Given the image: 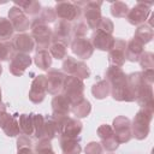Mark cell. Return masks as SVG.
<instances>
[{
    "instance_id": "1",
    "label": "cell",
    "mask_w": 154,
    "mask_h": 154,
    "mask_svg": "<svg viewBox=\"0 0 154 154\" xmlns=\"http://www.w3.org/2000/svg\"><path fill=\"white\" fill-rule=\"evenodd\" d=\"M106 81L109 84L111 89V95L116 101H125V102H131L135 101V96L132 95L125 72L122 70V67L109 65L106 70Z\"/></svg>"
},
{
    "instance_id": "2",
    "label": "cell",
    "mask_w": 154,
    "mask_h": 154,
    "mask_svg": "<svg viewBox=\"0 0 154 154\" xmlns=\"http://www.w3.org/2000/svg\"><path fill=\"white\" fill-rule=\"evenodd\" d=\"M154 109L149 108H140L135 114L131 122V132L132 137L136 140H144L147 138L150 129V122L153 119Z\"/></svg>"
},
{
    "instance_id": "3",
    "label": "cell",
    "mask_w": 154,
    "mask_h": 154,
    "mask_svg": "<svg viewBox=\"0 0 154 154\" xmlns=\"http://www.w3.org/2000/svg\"><path fill=\"white\" fill-rule=\"evenodd\" d=\"M75 4L82 10V14L87 22V26L89 29L96 30L102 19L101 16L102 1H77Z\"/></svg>"
},
{
    "instance_id": "4",
    "label": "cell",
    "mask_w": 154,
    "mask_h": 154,
    "mask_svg": "<svg viewBox=\"0 0 154 154\" xmlns=\"http://www.w3.org/2000/svg\"><path fill=\"white\" fill-rule=\"evenodd\" d=\"M30 26H31V37L34 38V42L37 46V51L48 48L53 42L52 29L47 24L38 20L37 18H35L31 22Z\"/></svg>"
},
{
    "instance_id": "5",
    "label": "cell",
    "mask_w": 154,
    "mask_h": 154,
    "mask_svg": "<svg viewBox=\"0 0 154 154\" xmlns=\"http://www.w3.org/2000/svg\"><path fill=\"white\" fill-rule=\"evenodd\" d=\"M57 125H58V135L63 137H70V138H78V135L81 134L83 129V124L77 118H71L69 116L66 117H54L51 116Z\"/></svg>"
},
{
    "instance_id": "6",
    "label": "cell",
    "mask_w": 154,
    "mask_h": 154,
    "mask_svg": "<svg viewBox=\"0 0 154 154\" xmlns=\"http://www.w3.org/2000/svg\"><path fill=\"white\" fill-rule=\"evenodd\" d=\"M84 82L77 77L73 76H66L64 84H63V89H61V94H64L72 103L82 100L83 96V91H84Z\"/></svg>"
},
{
    "instance_id": "7",
    "label": "cell",
    "mask_w": 154,
    "mask_h": 154,
    "mask_svg": "<svg viewBox=\"0 0 154 154\" xmlns=\"http://www.w3.org/2000/svg\"><path fill=\"white\" fill-rule=\"evenodd\" d=\"M63 71L69 76L77 77L82 81L90 77V69L88 67V65L69 55H66L63 61Z\"/></svg>"
},
{
    "instance_id": "8",
    "label": "cell",
    "mask_w": 154,
    "mask_h": 154,
    "mask_svg": "<svg viewBox=\"0 0 154 154\" xmlns=\"http://www.w3.org/2000/svg\"><path fill=\"white\" fill-rule=\"evenodd\" d=\"M54 11L57 14V18L59 20H65V22H72L78 19L82 16V10L71 1H59L54 6Z\"/></svg>"
},
{
    "instance_id": "9",
    "label": "cell",
    "mask_w": 154,
    "mask_h": 154,
    "mask_svg": "<svg viewBox=\"0 0 154 154\" xmlns=\"http://www.w3.org/2000/svg\"><path fill=\"white\" fill-rule=\"evenodd\" d=\"M112 129L118 143H126L132 138L131 120L125 116H118L113 119Z\"/></svg>"
},
{
    "instance_id": "10",
    "label": "cell",
    "mask_w": 154,
    "mask_h": 154,
    "mask_svg": "<svg viewBox=\"0 0 154 154\" xmlns=\"http://www.w3.org/2000/svg\"><path fill=\"white\" fill-rule=\"evenodd\" d=\"M153 2H143L138 1L131 10H129L126 14V19L131 25H142L146 23L148 16L150 14V7Z\"/></svg>"
},
{
    "instance_id": "11",
    "label": "cell",
    "mask_w": 154,
    "mask_h": 154,
    "mask_svg": "<svg viewBox=\"0 0 154 154\" xmlns=\"http://www.w3.org/2000/svg\"><path fill=\"white\" fill-rule=\"evenodd\" d=\"M47 94V79L46 75L36 76L30 85L29 90V100L34 103H41Z\"/></svg>"
},
{
    "instance_id": "12",
    "label": "cell",
    "mask_w": 154,
    "mask_h": 154,
    "mask_svg": "<svg viewBox=\"0 0 154 154\" xmlns=\"http://www.w3.org/2000/svg\"><path fill=\"white\" fill-rule=\"evenodd\" d=\"M99 138L101 140V146L107 152H113L118 148L119 143L116 138V135L113 132V129L108 124H102L96 130Z\"/></svg>"
},
{
    "instance_id": "13",
    "label": "cell",
    "mask_w": 154,
    "mask_h": 154,
    "mask_svg": "<svg viewBox=\"0 0 154 154\" xmlns=\"http://www.w3.org/2000/svg\"><path fill=\"white\" fill-rule=\"evenodd\" d=\"M8 20L11 22L13 29L18 32H24L30 28L31 24L28 16L17 6H13L8 10Z\"/></svg>"
},
{
    "instance_id": "14",
    "label": "cell",
    "mask_w": 154,
    "mask_h": 154,
    "mask_svg": "<svg viewBox=\"0 0 154 154\" xmlns=\"http://www.w3.org/2000/svg\"><path fill=\"white\" fill-rule=\"evenodd\" d=\"M32 59L29 54H24V53H14V55L12 57V59L10 60V65H8V71L10 73H12L13 76L20 77L25 70L31 65Z\"/></svg>"
},
{
    "instance_id": "15",
    "label": "cell",
    "mask_w": 154,
    "mask_h": 154,
    "mask_svg": "<svg viewBox=\"0 0 154 154\" xmlns=\"http://www.w3.org/2000/svg\"><path fill=\"white\" fill-rule=\"evenodd\" d=\"M53 31V42L63 43L67 47L71 43L72 38V25L65 20H58L54 25Z\"/></svg>"
},
{
    "instance_id": "16",
    "label": "cell",
    "mask_w": 154,
    "mask_h": 154,
    "mask_svg": "<svg viewBox=\"0 0 154 154\" xmlns=\"http://www.w3.org/2000/svg\"><path fill=\"white\" fill-rule=\"evenodd\" d=\"M126 41L123 38H116L113 47L108 51V61L113 66L122 67L125 63Z\"/></svg>"
},
{
    "instance_id": "17",
    "label": "cell",
    "mask_w": 154,
    "mask_h": 154,
    "mask_svg": "<svg viewBox=\"0 0 154 154\" xmlns=\"http://www.w3.org/2000/svg\"><path fill=\"white\" fill-rule=\"evenodd\" d=\"M66 75L59 70H48L46 75L47 79V93L51 95H58L61 93Z\"/></svg>"
},
{
    "instance_id": "18",
    "label": "cell",
    "mask_w": 154,
    "mask_h": 154,
    "mask_svg": "<svg viewBox=\"0 0 154 154\" xmlns=\"http://www.w3.org/2000/svg\"><path fill=\"white\" fill-rule=\"evenodd\" d=\"M71 51L77 58L89 59L94 53V47L91 42L85 37H75L71 41Z\"/></svg>"
},
{
    "instance_id": "19",
    "label": "cell",
    "mask_w": 154,
    "mask_h": 154,
    "mask_svg": "<svg viewBox=\"0 0 154 154\" xmlns=\"http://www.w3.org/2000/svg\"><path fill=\"white\" fill-rule=\"evenodd\" d=\"M114 37L109 34H106L105 31H101V30H94L93 35H91V45L94 48L99 49V51H109L113 45H114Z\"/></svg>"
},
{
    "instance_id": "20",
    "label": "cell",
    "mask_w": 154,
    "mask_h": 154,
    "mask_svg": "<svg viewBox=\"0 0 154 154\" xmlns=\"http://www.w3.org/2000/svg\"><path fill=\"white\" fill-rule=\"evenodd\" d=\"M51 105H52V116L54 117H66L71 112V102L61 93L53 97Z\"/></svg>"
},
{
    "instance_id": "21",
    "label": "cell",
    "mask_w": 154,
    "mask_h": 154,
    "mask_svg": "<svg viewBox=\"0 0 154 154\" xmlns=\"http://www.w3.org/2000/svg\"><path fill=\"white\" fill-rule=\"evenodd\" d=\"M12 46H13L14 51H17V53L29 54L30 52L34 51L35 42H34V38L31 37V35L25 34V32H20L18 35L13 36Z\"/></svg>"
},
{
    "instance_id": "22",
    "label": "cell",
    "mask_w": 154,
    "mask_h": 154,
    "mask_svg": "<svg viewBox=\"0 0 154 154\" xmlns=\"http://www.w3.org/2000/svg\"><path fill=\"white\" fill-rule=\"evenodd\" d=\"M0 128L2 129L5 135L8 137H16L20 132L17 118L14 116H11L7 112L0 116Z\"/></svg>"
},
{
    "instance_id": "23",
    "label": "cell",
    "mask_w": 154,
    "mask_h": 154,
    "mask_svg": "<svg viewBox=\"0 0 154 154\" xmlns=\"http://www.w3.org/2000/svg\"><path fill=\"white\" fill-rule=\"evenodd\" d=\"M143 45H141L138 41L131 38L129 42H126V49H125V60H129L131 63L138 61L141 54L143 53Z\"/></svg>"
},
{
    "instance_id": "24",
    "label": "cell",
    "mask_w": 154,
    "mask_h": 154,
    "mask_svg": "<svg viewBox=\"0 0 154 154\" xmlns=\"http://www.w3.org/2000/svg\"><path fill=\"white\" fill-rule=\"evenodd\" d=\"M60 148L64 154H81L82 147L79 144V137L78 138H70V137H63L60 136Z\"/></svg>"
},
{
    "instance_id": "25",
    "label": "cell",
    "mask_w": 154,
    "mask_h": 154,
    "mask_svg": "<svg viewBox=\"0 0 154 154\" xmlns=\"http://www.w3.org/2000/svg\"><path fill=\"white\" fill-rule=\"evenodd\" d=\"M14 6L19 7L26 16L36 17L41 12V4L36 0H25V1H14Z\"/></svg>"
},
{
    "instance_id": "26",
    "label": "cell",
    "mask_w": 154,
    "mask_h": 154,
    "mask_svg": "<svg viewBox=\"0 0 154 154\" xmlns=\"http://www.w3.org/2000/svg\"><path fill=\"white\" fill-rule=\"evenodd\" d=\"M71 112L73 113V116L79 119V118H85L89 116V113L91 112V103L87 100V99H82L75 103L71 105Z\"/></svg>"
},
{
    "instance_id": "27",
    "label": "cell",
    "mask_w": 154,
    "mask_h": 154,
    "mask_svg": "<svg viewBox=\"0 0 154 154\" xmlns=\"http://www.w3.org/2000/svg\"><path fill=\"white\" fill-rule=\"evenodd\" d=\"M34 63L38 69L47 71L52 65V57L47 49H40V51H36L35 53Z\"/></svg>"
},
{
    "instance_id": "28",
    "label": "cell",
    "mask_w": 154,
    "mask_h": 154,
    "mask_svg": "<svg viewBox=\"0 0 154 154\" xmlns=\"http://www.w3.org/2000/svg\"><path fill=\"white\" fill-rule=\"evenodd\" d=\"M153 35H154V31L153 29L149 26V25H146V24H142L140 25L136 31H135V35H134V40L138 41L141 45H146L148 42L152 41L153 38Z\"/></svg>"
},
{
    "instance_id": "29",
    "label": "cell",
    "mask_w": 154,
    "mask_h": 154,
    "mask_svg": "<svg viewBox=\"0 0 154 154\" xmlns=\"http://www.w3.org/2000/svg\"><path fill=\"white\" fill-rule=\"evenodd\" d=\"M111 93V89H109V84L106 79H101V81H97L96 83L93 84L91 87V94L95 99L97 100H102L105 97H107Z\"/></svg>"
},
{
    "instance_id": "30",
    "label": "cell",
    "mask_w": 154,
    "mask_h": 154,
    "mask_svg": "<svg viewBox=\"0 0 154 154\" xmlns=\"http://www.w3.org/2000/svg\"><path fill=\"white\" fill-rule=\"evenodd\" d=\"M19 130L23 135L31 136L34 135V123H32V113L31 114H20L18 120Z\"/></svg>"
},
{
    "instance_id": "31",
    "label": "cell",
    "mask_w": 154,
    "mask_h": 154,
    "mask_svg": "<svg viewBox=\"0 0 154 154\" xmlns=\"http://www.w3.org/2000/svg\"><path fill=\"white\" fill-rule=\"evenodd\" d=\"M57 135H58V125H57L55 120H54L52 117L45 118V125H43L42 138L52 141ZM42 138H41V140H42Z\"/></svg>"
},
{
    "instance_id": "32",
    "label": "cell",
    "mask_w": 154,
    "mask_h": 154,
    "mask_svg": "<svg viewBox=\"0 0 154 154\" xmlns=\"http://www.w3.org/2000/svg\"><path fill=\"white\" fill-rule=\"evenodd\" d=\"M14 29L11 24V22L5 18L0 17V41H7L13 36Z\"/></svg>"
},
{
    "instance_id": "33",
    "label": "cell",
    "mask_w": 154,
    "mask_h": 154,
    "mask_svg": "<svg viewBox=\"0 0 154 154\" xmlns=\"http://www.w3.org/2000/svg\"><path fill=\"white\" fill-rule=\"evenodd\" d=\"M14 55V48L12 42L0 41V61H8Z\"/></svg>"
},
{
    "instance_id": "34",
    "label": "cell",
    "mask_w": 154,
    "mask_h": 154,
    "mask_svg": "<svg viewBox=\"0 0 154 154\" xmlns=\"http://www.w3.org/2000/svg\"><path fill=\"white\" fill-rule=\"evenodd\" d=\"M48 48H49L48 52H49L51 57L55 58L57 60H63V59H65V57H66V46H64L63 43L52 42Z\"/></svg>"
},
{
    "instance_id": "35",
    "label": "cell",
    "mask_w": 154,
    "mask_h": 154,
    "mask_svg": "<svg viewBox=\"0 0 154 154\" xmlns=\"http://www.w3.org/2000/svg\"><path fill=\"white\" fill-rule=\"evenodd\" d=\"M129 12V6L123 1H116L111 5V13L116 18H124Z\"/></svg>"
},
{
    "instance_id": "36",
    "label": "cell",
    "mask_w": 154,
    "mask_h": 154,
    "mask_svg": "<svg viewBox=\"0 0 154 154\" xmlns=\"http://www.w3.org/2000/svg\"><path fill=\"white\" fill-rule=\"evenodd\" d=\"M34 154H54L49 140H38L34 147Z\"/></svg>"
},
{
    "instance_id": "37",
    "label": "cell",
    "mask_w": 154,
    "mask_h": 154,
    "mask_svg": "<svg viewBox=\"0 0 154 154\" xmlns=\"http://www.w3.org/2000/svg\"><path fill=\"white\" fill-rule=\"evenodd\" d=\"M38 20H41L42 23L45 24H49V23H54L55 19H57V14H55V11L54 8L52 7H43L41 8V12L38 14V17H36Z\"/></svg>"
},
{
    "instance_id": "38",
    "label": "cell",
    "mask_w": 154,
    "mask_h": 154,
    "mask_svg": "<svg viewBox=\"0 0 154 154\" xmlns=\"http://www.w3.org/2000/svg\"><path fill=\"white\" fill-rule=\"evenodd\" d=\"M32 123H34V136L37 140H41L43 134L45 117L42 114H32Z\"/></svg>"
},
{
    "instance_id": "39",
    "label": "cell",
    "mask_w": 154,
    "mask_h": 154,
    "mask_svg": "<svg viewBox=\"0 0 154 154\" xmlns=\"http://www.w3.org/2000/svg\"><path fill=\"white\" fill-rule=\"evenodd\" d=\"M138 63L143 70H149L154 67V54L152 52H143L138 59Z\"/></svg>"
},
{
    "instance_id": "40",
    "label": "cell",
    "mask_w": 154,
    "mask_h": 154,
    "mask_svg": "<svg viewBox=\"0 0 154 154\" xmlns=\"http://www.w3.org/2000/svg\"><path fill=\"white\" fill-rule=\"evenodd\" d=\"M97 29L101 30V31H105L106 34L112 35V32H113V30H114V25H113V22H112L109 18L102 17V19H101V22H100ZM97 29H96V30H97Z\"/></svg>"
},
{
    "instance_id": "41",
    "label": "cell",
    "mask_w": 154,
    "mask_h": 154,
    "mask_svg": "<svg viewBox=\"0 0 154 154\" xmlns=\"http://www.w3.org/2000/svg\"><path fill=\"white\" fill-rule=\"evenodd\" d=\"M88 29H89V28L87 26L85 23L78 22L77 24H75V25L72 26V35H73L75 37H84L85 34L88 32Z\"/></svg>"
},
{
    "instance_id": "42",
    "label": "cell",
    "mask_w": 154,
    "mask_h": 154,
    "mask_svg": "<svg viewBox=\"0 0 154 154\" xmlns=\"http://www.w3.org/2000/svg\"><path fill=\"white\" fill-rule=\"evenodd\" d=\"M103 148L99 142H89L84 148V154H102Z\"/></svg>"
},
{
    "instance_id": "43",
    "label": "cell",
    "mask_w": 154,
    "mask_h": 154,
    "mask_svg": "<svg viewBox=\"0 0 154 154\" xmlns=\"http://www.w3.org/2000/svg\"><path fill=\"white\" fill-rule=\"evenodd\" d=\"M32 141L30 138V136L26 135H20L17 138V150L19 149H24V148H32Z\"/></svg>"
},
{
    "instance_id": "44",
    "label": "cell",
    "mask_w": 154,
    "mask_h": 154,
    "mask_svg": "<svg viewBox=\"0 0 154 154\" xmlns=\"http://www.w3.org/2000/svg\"><path fill=\"white\" fill-rule=\"evenodd\" d=\"M142 77L144 79L146 83L153 85V82H154V70L153 69H149V70H143L142 72Z\"/></svg>"
},
{
    "instance_id": "45",
    "label": "cell",
    "mask_w": 154,
    "mask_h": 154,
    "mask_svg": "<svg viewBox=\"0 0 154 154\" xmlns=\"http://www.w3.org/2000/svg\"><path fill=\"white\" fill-rule=\"evenodd\" d=\"M17 154H34V150L32 148H24V149L17 150Z\"/></svg>"
},
{
    "instance_id": "46",
    "label": "cell",
    "mask_w": 154,
    "mask_h": 154,
    "mask_svg": "<svg viewBox=\"0 0 154 154\" xmlns=\"http://www.w3.org/2000/svg\"><path fill=\"white\" fill-rule=\"evenodd\" d=\"M6 112V105L4 102H0V116Z\"/></svg>"
},
{
    "instance_id": "47",
    "label": "cell",
    "mask_w": 154,
    "mask_h": 154,
    "mask_svg": "<svg viewBox=\"0 0 154 154\" xmlns=\"http://www.w3.org/2000/svg\"><path fill=\"white\" fill-rule=\"evenodd\" d=\"M1 73H2V66L0 65V76H1Z\"/></svg>"
},
{
    "instance_id": "48",
    "label": "cell",
    "mask_w": 154,
    "mask_h": 154,
    "mask_svg": "<svg viewBox=\"0 0 154 154\" xmlns=\"http://www.w3.org/2000/svg\"><path fill=\"white\" fill-rule=\"evenodd\" d=\"M0 102H1V88H0Z\"/></svg>"
}]
</instances>
